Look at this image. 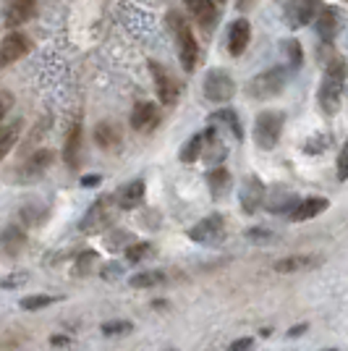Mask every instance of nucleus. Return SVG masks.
<instances>
[{"instance_id":"f257e3e1","label":"nucleus","mask_w":348,"mask_h":351,"mask_svg":"<svg viewBox=\"0 0 348 351\" xmlns=\"http://www.w3.org/2000/svg\"><path fill=\"white\" fill-rule=\"evenodd\" d=\"M343 82H346V69L343 60H333V66H327L322 87H319V105L327 116H335L340 110V100H343Z\"/></svg>"},{"instance_id":"f03ea898","label":"nucleus","mask_w":348,"mask_h":351,"mask_svg":"<svg viewBox=\"0 0 348 351\" xmlns=\"http://www.w3.org/2000/svg\"><path fill=\"white\" fill-rule=\"evenodd\" d=\"M168 19H171V29H173V37H175L178 60H181V66H184L186 71H194L197 58H199V47H197V40H194V34H191L189 24H186L184 19H178L175 14H171Z\"/></svg>"},{"instance_id":"7ed1b4c3","label":"nucleus","mask_w":348,"mask_h":351,"mask_svg":"<svg viewBox=\"0 0 348 351\" xmlns=\"http://www.w3.org/2000/svg\"><path fill=\"white\" fill-rule=\"evenodd\" d=\"M283 123L286 116L277 113V110H264L254 121V142L262 149H273L280 142V134H283Z\"/></svg>"},{"instance_id":"20e7f679","label":"nucleus","mask_w":348,"mask_h":351,"mask_svg":"<svg viewBox=\"0 0 348 351\" xmlns=\"http://www.w3.org/2000/svg\"><path fill=\"white\" fill-rule=\"evenodd\" d=\"M283 87H286V69H270L249 82V95L254 100H270V97H277Z\"/></svg>"},{"instance_id":"39448f33","label":"nucleus","mask_w":348,"mask_h":351,"mask_svg":"<svg viewBox=\"0 0 348 351\" xmlns=\"http://www.w3.org/2000/svg\"><path fill=\"white\" fill-rule=\"evenodd\" d=\"M233 95H236V84H233L231 73L215 69V71L207 73L204 79V97L210 103H228Z\"/></svg>"},{"instance_id":"423d86ee","label":"nucleus","mask_w":348,"mask_h":351,"mask_svg":"<svg viewBox=\"0 0 348 351\" xmlns=\"http://www.w3.org/2000/svg\"><path fill=\"white\" fill-rule=\"evenodd\" d=\"M113 197H102V199H97L95 205L87 210V215L82 218V231L84 234H97V231H102L108 223H110V215H113Z\"/></svg>"},{"instance_id":"0eeeda50","label":"nucleus","mask_w":348,"mask_h":351,"mask_svg":"<svg viewBox=\"0 0 348 351\" xmlns=\"http://www.w3.org/2000/svg\"><path fill=\"white\" fill-rule=\"evenodd\" d=\"M152 76H155V89H158V97L162 105H175L178 95H181V84L175 82L168 69H162L160 63H149Z\"/></svg>"},{"instance_id":"6e6552de","label":"nucleus","mask_w":348,"mask_h":351,"mask_svg":"<svg viewBox=\"0 0 348 351\" xmlns=\"http://www.w3.org/2000/svg\"><path fill=\"white\" fill-rule=\"evenodd\" d=\"M29 50H32V43L27 34H21V32L8 34V37L0 43V66H11L16 60H21Z\"/></svg>"},{"instance_id":"1a4fd4ad","label":"nucleus","mask_w":348,"mask_h":351,"mask_svg":"<svg viewBox=\"0 0 348 351\" xmlns=\"http://www.w3.org/2000/svg\"><path fill=\"white\" fill-rule=\"evenodd\" d=\"M225 231V218L220 213H212L210 218H202L197 226L189 228V239L191 241H199V244H207V241H218L220 236Z\"/></svg>"},{"instance_id":"9d476101","label":"nucleus","mask_w":348,"mask_h":351,"mask_svg":"<svg viewBox=\"0 0 348 351\" xmlns=\"http://www.w3.org/2000/svg\"><path fill=\"white\" fill-rule=\"evenodd\" d=\"M319 11V0H288V5H286V21H288V27L293 29H299V27H304L309 24Z\"/></svg>"},{"instance_id":"9b49d317","label":"nucleus","mask_w":348,"mask_h":351,"mask_svg":"<svg viewBox=\"0 0 348 351\" xmlns=\"http://www.w3.org/2000/svg\"><path fill=\"white\" fill-rule=\"evenodd\" d=\"M160 121V110L155 103H136L134 110H131V126L136 132H152Z\"/></svg>"},{"instance_id":"f8f14e48","label":"nucleus","mask_w":348,"mask_h":351,"mask_svg":"<svg viewBox=\"0 0 348 351\" xmlns=\"http://www.w3.org/2000/svg\"><path fill=\"white\" fill-rule=\"evenodd\" d=\"M262 199H264V184H262L257 176H249L244 189H241V210L254 215L262 207Z\"/></svg>"},{"instance_id":"ddd939ff","label":"nucleus","mask_w":348,"mask_h":351,"mask_svg":"<svg viewBox=\"0 0 348 351\" xmlns=\"http://www.w3.org/2000/svg\"><path fill=\"white\" fill-rule=\"evenodd\" d=\"M327 199H322V197H306L304 202H296L293 205V210H290L288 215L293 223H304V220H312L317 218L319 213H325L327 210Z\"/></svg>"},{"instance_id":"4468645a","label":"nucleus","mask_w":348,"mask_h":351,"mask_svg":"<svg viewBox=\"0 0 348 351\" xmlns=\"http://www.w3.org/2000/svg\"><path fill=\"white\" fill-rule=\"evenodd\" d=\"M0 247L3 252L8 254V257H18L21 254V249L27 247V234H24V228L21 226H5L3 231H0Z\"/></svg>"},{"instance_id":"2eb2a0df","label":"nucleus","mask_w":348,"mask_h":351,"mask_svg":"<svg viewBox=\"0 0 348 351\" xmlns=\"http://www.w3.org/2000/svg\"><path fill=\"white\" fill-rule=\"evenodd\" d=\"M142 199H145V181L142 178H136V181H129L126 186H121V191L116 194V202L121 210H134V207L142 205Z\"/></svg>"},{"instance_id":"dca6fc26","label":"nucleus","mask_w":348,"mask_h":351,"mask_svg":"<svg viewBox=\"0 0 348 351\" xmlns=\"http://www.w3.org/2000/svg\"><path fill=\"white\" fill-rule=\"evenodd\" d=\"M50 162H53V152L50 149H40V152H34L29 160L21 165V181H34V178H40V176L50 168Z\"/></svg>"},{"instance_id":"f3484780","label":"nucleus","mask_w":348,"mask_h":351,"mask_svg":"<svg viewBox=\"0 0 348 351\" xmlns=\"http://www.w3.org/2000/svg\"><path fill=\"white\" fill-rule=\"evenodd\" d=\"M34 14H37V3L34 0H11L8 3V11H5V24L8 27H21Z\"/></svg>"},{"instance_id":"a211bd4d","label":"nucleus","mask_w":348,"mask_h":351,"mask_svg":"<svg viewBox=\"0 0 348 351\" xmlns=\"http://www.w3.org/2000/svg\"><path fill=\"white\" fill-rule=\"evenodd\" d=\"M319 257L317 254H290V257H283L275 263V273H301V270H309V267H317Z\"/></svg>"},{"instance_id":"6ab92c4d","label":"nucleus","mask_w":348,"mask_h":351,"mask_svg":"<svg viewBox=\"0 0 348 351\" xmlns=\"http://www.w3.org/2000/svg\"><path fill=\"white\" fill-rule=\"evenodd\" d=\"M186 3V8L191 11V16L202 24V27H215V21H218V8H215V3L212 0H184Z\"/></svg>"},{"instance_id":"aec40b11","label":"nucleus","mask_w":348,"mask_h":351,"mask_svg":"<svg viewBox=\"0 0 348 351\" xmlns=\"http://www.w3.org/2000/svg\"><path fill=\"white\" fill-rule=\"evenodd\" d=\"M249 37H251V27H249L247 19L236 21L231 27V34H228V50H231V56H241L247 50Z\"/></svg>"},{"instance_id":"412c9836","label":"nucleus","mask_w":348,"mask_h":351,"mask_svg":"<svg viewBox=\"0 0 348 351\" xmlns=\"http://www.w3.org/2000/svg\"><path fill=\"white\" fill-rule=\"evenodd\" d=\"M95 142L102 147V149H116L121 145V129H118L113 121H102L95 129Z\"/></svg>"},{"instance_id":"4be33fe9","label":"nucleus","mask_w":348,"mask_h":351,"mask_svg":"<svg viewBox=\"0 0 348 351\" xmlns=\"http://www.w3.org/2000/svg\"><path fill=\"white\" fill-rule=\"evenodd\" d=\"M338 27H340V11L338 8H325V11H319V21H317V29H319V37L322 40H333L335 32H338Z\"/></svg>"},{"instance_id":"5701e85b","label":"nucleus","mask_w":348,"mask_h":351,"mask_svg":"<svg viewBox=\"0 0 348 351\" xmlns=\"http://www.w3.org/2000/svg\"><path fill=\"white\" fill-rule=\"evenodd\" d=\"M79 152H82V126L76 123L66 139V147H63V160L69 168H76L79 165Z\"/></svg>"},{"instance_id":"b1692460","label":"nucleus","mask_w":348,"mask_h":351,"mask_svg":"<svg viewBox=\"0 0 348 351\" xmlns=\"http://www.w3.org/2000/svg\"><path fill=\"white\" fill-rule=\"evenodd\" d=\"M210 134H212V129H207V132H199L194 134L189 142H186V147L181 149V160L184 162H194L202 158V149L204 145H207V139H210Z\"/></svg>"},{"instance_id":"393cba45","label":"nucleus","mask_w":348,"mask_h":351,"mask_svg":"<svg viewBox=\"0 0 348 351\" xmlns=\"http://www.w3.org/2000/svg\"><path fill=\"white\" fill-rule=\"evenodd\" d=\"M207 186H210V191H212V197L220 199L225 191L231 189V173H228L225 168H212L210 176H207Z\"/></svg>"},{"instance_id":"a878e982","label":"nucleus","mask_w":348,"mask_h":351,"mask_svg":"<svg viewBox=\"0 0 348 351\" xmlns=\"http://www.w3.org/2000/svg\"><path fill=\"white\" fill-rule=\"evenodd\" d=\"M296 202H299V199H296V194H290V191H286V194L280 191V194H277V199H270V197H264V199H262V205L267 207L270 213H275V215H283V213H290V210H293V205H296Z\"/></svg>"},{"instance_id":"bb28decb","label":"nucleus","mask_w":348,"mask_h":351,"mask_svg":"<svg viewBox=\"0 0 348 351\" xmlns=\"http://www.w3.org/2000/svg\"><path fill=\"white\" fill-rule=\"evenodd\" d=\"M18 134H21V121H16V123H5V126H0V160L11 152V147L16 145V139H18Z\"/></svg>"},{"instance_id":"cd10ccee","label":"nucleus","mask_w":348,"mask_h":351,"mask_svg":"<svg viewBox=\"0 0 348 351\" xmlns=\"http://www.w3.org/2000/svg\"><path fill=\"white\" fill-rule=\"evenodd\" d=\"M160 280H165V273H162V270H145V273L131 276L129 283L134 289H149V286H155Z\"/></svg>"},{"instance_id":"c85d7f7f","label":"nucleus","mask_w":348,"mask_h":351,"mask_svg":"<svg viewBox=\"0 0 348 351\" xmlns=\"http://www.w3.org/2000/svg\"><path fill=\"white\" fill-rule=\"evenodd\" d=\"M149 252H152V244L136 241V244H129V247H126V260H129V263H142Z\"/></svg>"},{"instance_id":"c756f323","label":"nucleus","mask_w":348,"mask_h":351,"mask_svg":"<svg viewBox=\"0 0 348 351\" xmlns=\"http://www.w3.org/2000/svg\"><path fill=\"white\" fill-rule=\"evenodd\" d=\"M53 302H55V296L37 293V296H27V299H21V309H42V307H50Z\"/></svg>"},{"instance_id":"7c9ffc66","label":"nucleus","mask_w":348,"mask_h":351,"mask_svg":"<svg viewBox=\"0 0 348 351\" xmlns=\"http://www.w3.org/2000/svg\"><path fill=\"white\" fill-rule=\"evenodd\" d=\"M212 121H225L228 126H231V132L236 139H241L244 136V132H241V123H238V118H236V113L233 110H220V113H215L212 116Z\"/></svg>"},{"instance_id":"2f4dec72","label":"nucleus","mask_w":348,"mask_h":351,"mask_svg":"<svg viewBox=\"0 0 348 351\" xmlns=\"http://www.w3.org/2000/svg\"><path fill=\"white\" fill-rule=\"evenodd\" d=\"M129 330H131V322H126V320L105 322V325H102V333H105V336H121V333H129Z\"/></svg>"},{"instance_id":"473e14b6","label":"nucleus","mask_w":348,"mask_h":351,"mask_svg":"<svg viewBox=\"0 0 348 351\" xmlns=\"http://www.w3.org/2000/svg\"><path fill=\"white\" fill-rule=\"evenodd\" d=\"M27 278H29V273H27V270H18V273H14V276H5L0 286H3V289H16V286L27 283Z\"/></svg>"},{"instance_id":"72a5a7b5","label":"nucleus","mask_w":348,"mask_h":351,"mask_svg":"<svg viewBox=\"0 0 348 351\" xmlns=\"http://www.w3.org/2000/svg\"><path fill=\"white\" fill-rule=\"evenodd\" d=\"M11 108H14V95L11 92H0V121L11 113Z\"/></svg>"},{"instance_id":"f704fd0d","label":"nucleus","mask_w":348,"mask_h":351,"mask_svg":"<svg viewBox=\"0 0 348 351\" xmlns=\"http://www.w3.org/2000/svg\"><path fill=\"white\" fill-rule=\"evenodd\" d=\"M126 239H131V236L126 234V231H118V234H110V241H108V247H110L113 252H116L118 247H123V244H126Z\"/></svg>"},{"instance_id":"c9c22d12","label":"nucleus","mask_w":348,"mask_h":351,"mask_svg":"<svg viewBox=\"0 0 348 351\" xmlns=\"http://www.w3.org/2000/svg\"><path fill=\"white\" fill-rule=\"evenodd\" d=\"M251 349V338H238V341H233L228 351H249Z\"/></svg>"},{"instance_id":"e433bc0d","label":"nucleus","mask_w":348,"mask_h":351,"mask_svg":"<svg viewBox=\"0 0 348 351\" xmlns=\"http://www.w3.org/2000/svg\"><path fill=\"white\" fill-rule=\"evenodd\" d=\"M118 276H121V267H118V265H108V267L102 270V278H105V280L118 278Z\"/></svg>"},{"instance_id":"4c0bfd02","label":"nucleus","mask_w":348,"mask_h":351,"mask_svg":"<svg viewBox=\"0 0 348 351\" xmlns=\"http://www.w3.org/2000/svg\"><path fill=\"white\" fill-rule=\"evenodd\" d=\"M346 149H343V152H340V158H338V178H340V181H343V178H346Z\"/></svg>"},{"instance_id":"58836bf2","label":"nucleus","mask_w":348,"mask_h":351,"mask_svg":"<svg viewBox=\"0 0 348 351\" xmlns=\"http://www.w3.org/2000/svg\"><path fill=\"white\" fill-rule=\"evenodd\" d=\"M50 343H53V346H66V343H69V338H66V336H53V338H50Z\"/></svg>"},{"instance_id":"ea45409f","label":"nucleus","mask_w":348,"mask_h":351,"mask_svg":"<svg viewBox=\"0 0 348 351\" xmlns=\"http://www.w3.org/2000/svg\"><path fill=\"white\" fill-rule=\"evenodd\" d=\"M82 184H84V186H95V184H100V176H89V178H84Z\"/></svg>"},{"instance_id":"a19ab883","label":"nucleus","mask_w":348,"mask_h":351,"mask_svg":"<svg viewBox=\"0 0 348 351\" xmlns=\"http://www.w3.org/2000/svg\"><path fill=\"white\" fill-rule=\"evenodd\" d=\"M304 330H306V325H299V328L290 330V336H299V333H304Z\"/></svg>"}]
</instances>
